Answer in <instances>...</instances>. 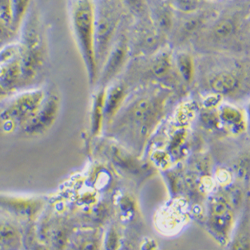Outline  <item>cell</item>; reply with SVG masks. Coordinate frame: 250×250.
<instances>
[{"mask_svg": "<svg viewBox=\"0 0 250 250\" xmlns=\"http://www.w3.org/2000/svg\"><path fill=\"white\" fill-rule=\"evenodd\" d=\"M69 14L78 49L84 61L89 82L93 84L98 75L94 48L93 0H69Z\"/></svg>", "mask_w": 250, "mask_h": 250, "instance_id": "1", "label": "cell"}, {"mask_svg": "<svg viewBox=\"0 0 250 250\" xmlns=\"http://www.w3.org/2000/svg\"><path fill=\"white\" fill-rule=\"evenodd\" d=\"M94 48L97 69L100 70L119 27L123 5L120 0H93Z\"/></svg>", "mask_w": 250, "mask_h": 250, "instance_id": "2", "label": "cell"}, {"mask_svg": "<svg viewBox=\"0 0 250 250\" xmlns=\"http://www.w3.org/2000/svg\"><path fill=\"white\" fill-rule=\"evenodd\" d=\"M20 46V65L23 84L34 79L45 62V46L41 34L39 19L34 11H28L23 22Z\"/></svg>", "mask_w": 250, "mask_h": 250, "instance_id": "3", "label": "cell"}, {"mask_svg": "<svg viewBox=\"0 0 250 250\" xmlns=\"http://www.w3.org/2000/svg\"><path fill=\"white\" fill-rule=\"evenodd\" d=\"M45 97L43 90H29L0 102V122L3 133L20 130L31 119Z\"/></svg>", "mask_w": 250, "mask_h": 250, "instance_id": "4", "label": "cell"}, {"mask_svg": "<svg viewBox=\"0 0 250 250\" xmlns=\"http://www.w3.org/2000/svg\"><path fill=\"white\" fill-rule=\"evenodd\" d=\"M60 110V99L55 94L45 95L35 114L20 128L27 136H38L46 133L55 123Z\"/></svg>", "mask_w": 250, "mask_h": 250, "instance_id": "5", "label": "cell"}, {"mask_svg": "<svg viewBox=\"0 0 250 250\" xmlns=\"http://www.w3.org/2000/svg\"><path fill=\"white\" fill-rule=\"evenodd\" d=\"M129 45L125 36H120L114 41L105 60L100 68L99 81L102 84L109 82L113 79L123 68L128 58Z\"/></svg>", "mask_w": 250, "mask_h": 250, "instance_id": "6", "label": "cell"}, {"mask_svg": "<svg viewBox=\"0 0 250 250\" xmlns=\"http://www.w3.org/2000/svg\"><path fill=\"white\" fill-rule=\"evenodd\" d=\"M42 207L43 201L40 198L0 193V209L17 217L32 219L37 216Z\"/></svg>", "mask_w": 250, "mask_h": 250, "instance_id": "7", "label": "cell"}, {"mask_svg": "<svg viewBox=\"0 0 250 250\" xmlns=\"http://www.w3.org/2000/svg\"><path fill=\"white\" fill-rule=\"evenodd\" d=\"M239 23V17L235 13L218 16L210 29L211 38L215 42H226L237 34Z\"/></svg>", "mask_w": 250, "mask_h": 250, "instance_id": "8", "label": "cell"}, {"mask_svg": "<svg viewBox=\"0 0 250 250\" xmlns=\"http://www.w3.org/2000/svg\"><path fill=\"white\" fill-rule=\"evenodd\" d=\"M149 14L155 29L158 32L168 33L172 29L174 22L173 9L165 0L157 2V4L152 8L149 7Z\"/></svg>", "mask_w": 250, "mask_h": 250, "instance_id": "9", "label": "cell"}, {"mask_svg": "<svg viewBox=\"0 0 250 250\" xmlns=\"http://www.w3.org/2000/svg\"><path fill=\"white\" fill-rule=\"evenodd\" d=\"M22 236L17 226L4 217H0V249H17Z\"/></svg>", "mask_w": 250, "mask_h": 250, "instance_id": "10", "label": "cell"}, {"mask_svg": "<svg viewBox=\"0 0 250 250\" xmlns=\"http://www.w3.org/2000/svg\"><path fill=\"white\" fill-rule=\"evenodd\" d=\"M185 15L187 16V18L182 22L178 30V38H180L181 40L188 38L189 36L197 32L207 22L208 18L210 16L208 12L200 10Z\"/></svg>", "mask_w": 250, "mask_h": 250, "instance_id": "11", "label": "cell"}, {"mask_svg": "<svg viewBox=\"0 0 250 250\" xmlns=\"http://www.w3.org/2000/svg\"><path fill=\"white\" fill-rule=\"evenodd\" d=\"M124 98V89L120 85L112 86L105 92L104 97V109L103 117L110 118L114 115L117 109L120 107Z\"/></svg>", "mask_w": 250, "mask_h": 250, "instance_id": "12", "label": "cell"}, {"mask_svg": "<svg viewBox=\"0 0 250 250\" xmlns=\"http://www.w3.org/2000/svg\"><path fill=\"white\" fill-rule=\"evenodd\" d=\"M210 86L217 93H229L238 86V79L233 73L223 71L211 78Z\"/></svg>", "mask_w": 250, "mask_h": 250, "instance_id": "13", "label": "cell"}, {"mask_svg": "<svg viewBox=\"0 0 250 250\" xmlns=\"http://www.w3.org/2000/svg\"><path fill=\"white\" fill-rule=\"evenodd\" d=\"M31 6V0H11V27L15 33L21 26Z\"/></svg>", "mask_w": 250, "mask_h": 250, "instance_id": "14", "label": "cell"}, {"mask_svg": "<svg viewBox=\"0 0 250 250\" xmlns=\"http://www.w3.org/2000/svg\"><path fill=\"white\" fill-rule=\"evenodd\" d=\"M104 97H105V91H99L93 101V107L91 112V132L93 135L99 134L102 126L103 120V109H104Z\"/></svg>", "mask_w": 250, "mask_h": 250, "instance_id": "15", "label": "cell"}, {"mask_svg": "<svg viewBox=\"0 0 250 250\" xmlns=\"http://www.w3.org/2000/svg\"><path fill=\"white\" fill-rule=\"evenodd\" d=\"M171 67L172 62L170 55L167 52H161L157 54L152 61L151 72L156 78L163 79L168 76L171 71Z\"/></svg>", "mask_w": 250, "mask_h": 250, "instance_id": "16", "label": "cell"}, {"mask_svg": "<svg viewBox=\"0 0 250 250\" xmlns=\"http://www.w3.org/2000/svg\"><path fill=\"white\" fill-rule=\"evenodd\" d=\"M176 66L181 77L186 82H191L194 74V62L190 54L180 52L176 56Z\"/></svg>", "mask_w": 250, "mask_h": 250, "instance_id": "17", "label": "cell"}, {"mask_svg": "<svg viewBox=\"0 0 250 250\" xmlns=\"http://www.w3.org/2000/svg\"><path fill=\"white\" fill-rule=\"evenodd\" d=\"M153 113V104L149 98L138 99L131 108V117L137 122L146 120Z\"/></svg>", "mask_w": 250, "mask_h": 250, "instance_id": "18", "label": "cell"}, {"mask_svg": "<svg viewBox=\"0 0 250 250\" xmlns=\"http://www.w3.org/2000/svg\"><path fill=\"white\" fill-rule=\"evenodd\" d=\"M173 9L182 14H190L200 10V0H165Z\"/></svg>", "mask_w": 250, "mask_h": 250, "instance_id": "19", "label": "cell"}, {"mask_svg": "<svg viewBox=\"0 0 250 250\" xmlns=\"http://www.w3.org/2000/svg\"><path fill=\"white\" fill-rule=\"evenodd\" d=\"M123 7L128 9L136 17H144L149 14V0H120Z\"/></svg>", "mask_w": 250, "mask_h": 250, "instance_id": "20", "label": "cell"}, {"mask_svg": "<svg viewBox=\"0 0 250 250\" xmlns=\"http://www.w3.org/2000/svg\"><path fill=\"white\" fill-rule=\"evenodd\" d=\"M15 34L16 33L12 30V28L0 18V43L4 45L11 42Z\"/></svg>", "mask_w": 250, "mask_h": 250, "instance_id": "21", "label": "cell"}, {"mask_svg": "<svg viewBox=\"0 0 250 250\" xmlns=\"http://www.w3.org/2000/svg\"><path fill=\"white\" fill-rule=\"evenodd\" d=\"M221 118L229 123H238L241 120V114L230 106H224L221 110Z\"/></svg>", "mask_w": 250, "mask_h": 250, "instance_id": "22", "label": "cell"}, {"mask_svg": "<svg viewBox=\"0 0 250 250\" xmlns=\"http://www.w3.org/2000/svg\"><path fill=\"white\" fill-rule=\"evenodd\" d=\"M0 18L11 27V0H0Z\"/></svg>", "mask_w": 250, "mask_h": 250, "instance_id": "23", "label": "cell"}, {"mask_svg": "<svg viewBox=\"0 0 250 250\" xmlns=\"http://www.w3.org/2000/svg\"><path fill=\"white\" fill-rule=\"evenodd\" d=\"M116 243H117V235L116 232L111 229V230L108 232L107 235V240H106V247L108 249H114L116 248Z\"/></svg>", "mask_w": 250, "mask_h": 250, "instance_id": "24", "label": "cell"}, {"mask_svg": "<svg viewBox=\"0 0 250 250\" xmlns=\"http://www.w3.org/2000/svg\"><path fill=\"white\" fill-rule=\"evenodd\" d=\"M0 134H2V129H1V122H0Z\"/></svg>", "mask_w": 250, "mask_h": 250, "instance_id": "25", "label": "cell"}, {"mask_svg": "<svg viewBox=\"0 0 250 250\" xmlns=\"http://www.w3.org/2000/svg\"><path fill=\"white\" fill-rule=\"evenodd\" d=\"M3 44H1V43H0V48H1V46H2Z\"/></svg>", "mask_w": 250, "mask_h": 250, "instance_id": "26", "label": "cell"}, {"mask_svg": "<svg viewBox=\"0 0 250 250\" xmlns=\"http://www.w3.org/2000/svg\"><path fill=\"white\" fill-rule=\"evenodd\" d=\"M209 1H215V0H209Z\"/></svg>", "mask_w": 250, "mask_h": 250, "instance_id": "27", "label": "cell"}]
</instances>
